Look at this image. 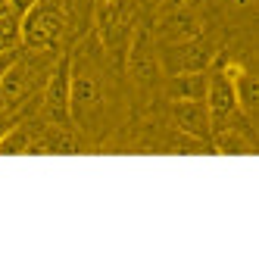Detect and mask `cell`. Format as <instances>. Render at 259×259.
<instances>
[{
    "label": "cell",
    "mask_w": 259,
    "mask_h": 259,
    "mask_svg": "<svg viewBox=\"0 0 259 259\" xmlns=\"http://www.w3.org/2000/svg\"><path fill=\"white\" fill-rule=\"evenodd\" d=\"M91 0H38L22 13V47L31 50H63L88 31L94 13Z\"/></svg>",
    "instance_id": "1"
},
{
    "label": "cell",
    "mask_w": 259,
    "mask_h": 259,
    "mask_svg": "<svg viewBox=\"0 0 259 259\" xmlns=\"http://www.w3.org/2000/svg\"><path fill=\"white\" fill-rule=\"evenodd\" d=\"M109 113V97H106V75L97 63L94 53H88L81 44L72 50V125L78 128H94Z\"/></svg>",
    "instance_id": "2"
},
{
    "label": "cell",
    "mask_w": 259,
    "mask_h": 259,
    "mask_svg": "<svg viewBox=\"0 0 259 259\" xmlns=\"http://www.w3.org/2000/svg\"><path fill=\"white\" fill-rule=\"evenodd\" d=\"M60 53L57 50L19 47L16 60L4 72V78H0V97H4V103H22V100L34 97V94H41V88L47 81V72H50L53 60H57Z\"/></svg>",
    "instance_id": "3"
},
{
    "label": "cell",
    "mask_w": 259,
    "mask_h": 259,
    "mask_svg": "<svg viewBox=\"0 0 259 259\" xmlns=\"http://www.w3.org/2000/svg\"><path fill=\"white\" fill-rule=\"evenodd\" d=\"M41 116L47 125H72V53L63 50L53 60L41 88Z\"/></svg>",
    "instance_id": "4"
},
{
    "label": "cell",
    "mask_w": 259,
    "mask_h": 259,
    "mask_svg": "<svg viewBox=\"0 0 259 259\" xmlns=\"http://www.w3.org/2000/svg\"><path fill=\"white\" fill-rule=\"evenodd\" d=\"M156 57H159V69L165 75H175V72H203L212 66L215 47L203 34H197V38L181 41V44H159Z\"/></svg>",
    "instance_id": "5"
},
{
    "label": "cell",
    "mask_w": 259,
    "mask_h": 259,
    "mask_svg": "<svg viewBox=\"0 0 259 259\" xmlns=\"http://www.w3.org/2000/svg\"><path fill=\"white\" fill-rule=\"evenodd\" d=\"M206 109L212 119V132L215 128H225L234 122H244L247 116L237 109V94H234V78L228 75L222 66H209V78H206Z\"/></svg>",
    "instance_id": "6"
},
{
    "label": "cell",
    "mask_w": 259,
    "mask_h": 259,
    "mask_svg": "<svg viewBox=\"0 0 259 259\" xmlns=\"http://www.w3.org/2000/svg\"><path fill=\"white\" fill-rule=\"evenodd\" d=\"M169 119L184 138L212 147L209 144L212 141V119H209L206 100H169Z\"/></svg>",
    "instance_id": "7"
},
{
    "label": "cell",
    "mask_w": 259,
    "mask_h": 259,
    "mask_svg": "<svg viewBox=\"0 0 259 259\" xmlns=\"http://www.w3.org/2000/svg\"><path fill=\"white\" fill-rule=\"evenodd\" d=\"M203 34V22L200 16L188 7H172L165 10L159 19H156V44H181V41H191Z\"/></svg>",
    "instance_id": "8"
},
{
    "label": "cell",
    "mask_w": 259,
    "mask_h": 259,
    "mask_svg": "<svg viewBox=\"0 0 259 259\" xmlns=\"http://www.w3.org/2000/svg\"><path fill=\"white\" fill-rule=\"evenodd\" d=\"M206 78L209 69L203 72H175V75H165V97L169 100H203L206 97Z\"/></svg>",
    "instance_id": "9"
},
{
    "label": "cell",
    "mask_w": 259,
    "mask_h": 259,
    "mask_svg": "<svg viewBox=\"0 0 259 259\" xmlns=\"http://www.w3.org/2000/svg\"><path fill=\"white\" fill-rule=\"evenodd\" d=\"M19 47H22V16L19 13L0 16V53L19 50Z\"/></svg>",
    "instance_id": "10"
},
{
    "label": "cell",
    "mask_w": 259,
    "mask_h": 259,
    "mask_svg": "<svg viewBox=\"0 0 259 259\" xmlns=\"http://www.w3.org/2000/svg\"><path fill=\"white\" fill-rule=\"evenodd\" d=\"M31 100V97H28ZM28 100H22V103H7V106H0V141H4L16 125H19L25 116H31V106H28Z\"/></svg>",
    "instance_id": "11"
},
{
    "label": "cell",
    "mask_w": 259,
    "mask_h": 259,
    "mask_svg": "<svg viewBox=\"0 0 259 259\" xmlns=\"http://www.w3.org/2000/svg\"><path fill=\"white\" fill-rule=\"evenodd\" d=\"M34 4H38V0H10L13 13H19V16H22V13H28V10L34 7Z\"/></svg>",
    "instance_id": "12"
},
{
    "label": "cell",
    "mask_w": 259,
    "mask_h": 259,
    "mask_svg": "<svg viewBox=\"0 0 259 259\" xmlns=\"http://www.w3.org/2000/svg\"><path fill=\"white\" fill-rule=\"evenodd\" d=\"M16 53H19V50H10V53H0V78H4V72L10 69V63L16 60Z\"/></svg>",
    "instance_id": "13"
},
{
    "label": "cell",
    "mask_w": 259,
    "mask_h": 259,
    "mask_svg": "<svg viewBox=\"0 0 259 259\" xmlns=\"http://www.w3.org/2000/svg\"><path fill=\"white\" fill-rule=\"evenodd\" d=\"M132 4H135V7H138V13H141V10H156L162 0H132Z\"/></svg>",
    "instance_id": "14"
},
{
    "label": "cell",
    "mask_w": 259,
    "mask_h": 259,
    "mask_svg": "<svg viewBox=\"0 0 259 259\" xmlns=\"http://www.w3.org/2000/svg\"><path fill=\"white\" fill-rule=\"evenodd\" d=\"M7 13H13V7H10V0H0V16H7Z\"/></svg>",
    "instance_id": "15"
},
{
    "label": "cell",
    "mask_w": 259,
    "mask_h": 259,
    "mask_svg": "<svg viewBox=\"0 0 259 259\" xmlns=\"http://www.w3.org/2000/svg\"><path fill=\"white\" fill-rule=\"evenodd\" d=\"M94 4H109V0H94Z\"/></svg>",
    "instance_id": "16"
},
{
    "label": "cell",
    "mask_w": 259,
    "mask_h": 259,
    "mask_svg": "<svg viewBox=\"0 0 259 259\" xmlns=\"http://www.w3.org/2000/svg\"><path fill=\"white\" fill-rule=\"evenodd\" d=\"M0 106H7V103H4V97H0Z\"/></svg>",
    "instance_id": "17"
}]
</instances>
